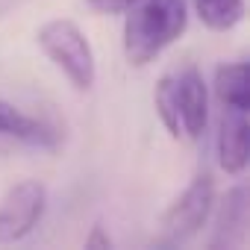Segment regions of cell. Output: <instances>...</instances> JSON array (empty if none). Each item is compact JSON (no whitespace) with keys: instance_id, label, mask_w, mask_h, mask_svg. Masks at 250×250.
Returning <instances> with one entry per match:
<instances>
[{"instance_id":"cell-10","label":"cell","mask_w":250,"mask_h":250,"mask_svg":"<svg viewBox=\"0 0 250 250\" xmlns=\"http://www.w3.org/2000/svg\"><path fill=\"white\" fill-rule=\"evenodd\" d=\"M194 12L212 33H229L244 18V0H194Z\"/></svg>"},{"instance_id":"cell-9","label":"cell","mask_w":250,"mask_h":250,"mask_svg":"<svg viewBox=\"0 0 250 250\" xmlns=\"http://www.w3.org/2000/svg\"><path fill=\"white\" fill-rule=\"evenodd\" d=\"M215 94L224 109H250V68L247 62H227L215 71Z\"/></svg>"},{"instance_id":"cell-5","label":"cell","mask_w":250,"mask_h":250,"mask_svg":"<svg viewBox=\"0 0 250 250\" xmlns=\"http://www.w3.org/2000/svg\"><path fill=\"white\" fill-rule=\"evenodd\" d=\"M47 209V188L39 180H18L0 200V244L27 238Z\"/></svg>"},{"instance_id":"cell-4","label":"cell","mask_w":250,"mask_h":250,"mask_svg":"<svg viewBox=\"0 0 250 250\" xmlns=\"http://www.w3.org/2000/svg\"><path fill=\"white\" fill-rule=\"evenodd\" d=\"M212 209H215V177L209 171H200L162 212L159 229H162L165 241L183 244V241L194 238L212 218Z\"/></svg>"},{"instance_id":"cell-3","label":"cell","mask_w":250,"mask_h":250,"mask_svg":"<svg viewBox=\"0 0 250 250\" xmlns=\"http://www.w3.org/2000/svg\"><path fill=\"white\" fill-rule=\"evenodd\" d=\"M36 44L42 53L68 77L77 91H88L97 80V62L88 36L71 18H50L39 27Z\"/></svg>"},{"instance_id":"cell-1","label":"cell","mask_w":250,"mask_h":250,"mask_svg":"<svg viewBox=\"0 0 250 250\" xmlns=\"http://www.w3.org/2000/svg\"><path fill=\"white\" fill-rule=\"evenodd\" d=\"M124 21V56L130 65L145 68L156 62L188 27L186 0H139Z\"/></svg>"},{"instance_id":"cell-6","label":"cell","mask_w":250,"mask_h":250,"mask_svg":"<svg viewBox=\"0 0 250 250\" xmlns=\"http://www.w3.org/2000/svg\"><path fill=\"white\" fill-rule=\"evenodd\" d=\"M215 229L209 238L212 250H232L247 244L250 227V194L247 186H232L221 203H215Z\"/></svg>"},{"instance_id":"cell-7","label":"cell","mask_w":250,"mask_h":250,"mask_svg":"<svg viewBox=\"0 0 250 250\" xmlns=\"http://www.w3.org/2000/svg\"><path fill=\"white\" fill-rule=\"evenodd\" d=\"M250 159V127L244 109H224L218 130V165L229 177H241Z\"/></svg>"},{"instance_id":"cell-11","label":"cell","mask_w":250,"mask_h":250,"mask_svg":"<svg viewBox=\"0 0 250 250\" xmlns=\"http://www.w3.org/2000/svg\"><path fill=\"white\" fill-rule=\"evenodd\" d=\"M139 0H88V6L100 15H121V12H127L130 6H136Z\"/></svg>"},{"instance_id":"cell-8","label":"cell","mask_w":250,"mask_h":250,"mask_svg":"<svg viewBox=\"0 0 250 250\" xmlns=\"http://www.w3.org/2000/svg\"><path fill=\"white\" fill-rule=\"evenodd\" d=\"M0 139H15L27 145H53L56 133L47 127L44 121L21 112L18 106L0 100Z\"/></svg>"},{"instance_id":"cell-12","label":"cell","mask_w":250,"mask_h":250,"mask_svg":"<svg viewBox=\"0 0 250 250\" xmlns=\"http://www.w3.org/2000/svg\"><path fill=\"white\" fill-rule=\"evenodd\" d=\"M85 247H88V250H109V247H112V238H109V232L103 229V224H94V227H91V235L85 238Z\"/></svg>"},{"instance_id":"cell-2","label":"cell","mask_w":250,"mask_h":250,"mask_svg":"<svg viewBox=\"0 0 250 250\" xmlns=\"http://www.w3.org/2000/svg\"><path fill=\"white\" fill-rule=\"evenodd\" d=\"M153 106L174 139L197 142L209 124V88L197 65L186 62L159 77Z\"/></svg>"}]
</instances>
